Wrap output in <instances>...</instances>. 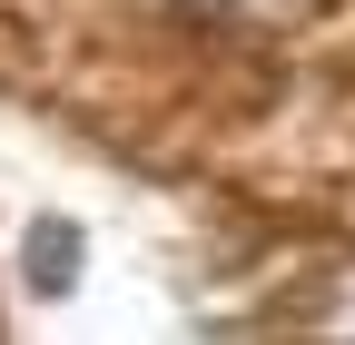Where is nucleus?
I'll list each match as a JSON object with an SVG mask.
<instances>
[{
    "label": "nucleus",
    "instance_id": "obj_1",
    "mask_svg": "<svg viewBox=\"0 0 355 345\" xmlns=\"http://www.w3.org/2000/svg\"><path fill=\"white\" fill-rule=\"evenodd\" d=\"M79 267H89V237H79L69 218H30V237H20V276H30L40 296H69Z\"/></svg>",
    "mask_w": 355,
    "mask_h": 345
}]
</instances>
